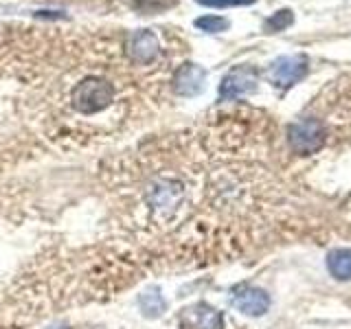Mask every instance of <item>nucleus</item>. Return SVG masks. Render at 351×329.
Masks as SVG:
<instances>
[{"label":"nucleus","instance_id":"f257e3e1","mask_svg":"<svg viewBox=\"0 0 351 329\" xmlns=\"http://www.w3.org/2000/svg\"><path fill=\"white\" fill-rule=\"evenodd\" d=\"M114 99V86L99 80V77H88L82 84L73 88V106L82 114H95L108 108Z\"/></svg>","mask_w":351,"mask_h":329},{"label":"nucleus","instance_id":"f03ea898","mask_svg":"<svg viewBox=\"0 0 351 329\" xmlns=\"http://www.w3.org/2000/svg\"><path fill=\"white\" fill-rule=\"evenodd\" d=\"M288 141H290V147L296 154L310 156V154L321 149L325 141V132L316 119H301V121H294L288 127Z\"/></svg>","mask_w":351,"mask_h":329},{"label":"nucleus","instance_id":"7ed1b4c3","mask_svg":"<svg viewBox=\"0 0 351 329\" xmlns=\"http://www.w3.org/2000/svg\"><path fill=\"white\" fill-rule=\"evenodd\" d=\"M307 75V60L303 55H283L277 58L268 69V80L279 88H290L299 84Z\"/></svg>","mask_w":351,"mask_h":329},{"label":"nucleus","instance_id":"20e7f679","mask_svg":"<svg viewBox=\"0 0 351 329\" xmlns=\"http://www.w3.org/2000/svg\"><path fill=\"white\" fill-rule=\"evenodd\" d=\"M255 88H257V71L250 69V66H235L222 80V84H219V97L224 101H230V99L250 95Z\"/></svg>","mask_w":351,"mask_h":329},{"label":"nucleus","instance_id":"39448f33","mask_svg":"<svg viewBox=\"0 0 351 329\" xmlns=\"http://www.w3.org/2000/svg\"><path fill=\"white\" fill-rule=\"evenodd\" d=\"M182 329H222L224 316L206 303H195L180 314Z\"/></svg>","mask_w":351,"mask_h":329},{"label":"nucleus","instance_id":"423d86ee","mask_svg":"<svg viewBox=\"0 0 351 329\" xmlns=\"http://www.w3.org/2000/svg\"><path fill=\"white\" fill-rule=\"evenodd\" d=\"M206 73L197 64H182L173 75V90L182 97H195L204 90Z\"/></svg>","mask_w":351,"mask_h":329},{"label":"nucleus","instance_id":"0eeeda50","mask_svg":"<svg viewBox=\"0 0 351 329\" xmlns=\"http://www.w3.org/2000/svg\"><path fill=\"white\" fill-rule=\"evenodd\" d=\"M128 55H130V60L136 64H149L158 55V38L147 29L136 31L134 36L130 38Z\"/></svg>","mask_w":351,"mask_h":329},{"label":"nucleus","instance_id":"6e6552de","mask_svg":"<svg viewBox=\"0 0 351 329\" xmlns=\"http://www.w3.org/2000/svg\"><path fill=\"white\" fill-rule=\"evenodd\" d=\"M233 305L237 307L239 312H244L248 316H261L268 312L270 307V299L268 294L263 290H257V288H244L239 290L235 296H233Z\"/></svg>","mask_w":351,"mask_h":329},{"label":"nucleus","instance_id":"1a4fd4ad","mask_svg":"<svg viewBox=\"0 0 351 329\" xmlns=\"http://www.w3.org/2000/svg\"><path fill=\"white\" fill-rule=\"evenodd\" d=\"M327 268L338 281L351 279V250H334L327 257Z\"/></svg>","mask_w":351,"mask_h":329},{"label":"nucleus","instance_id":"9d476101","mask_svg":"<svg viewBox=\"0 0 351 329\" xmlns=\"http://www.w3.org/2000/svg\"><path fill=\"white\" fill-rule=\"evenodd\" d=\"M138 305H141V310H143V314H145V316H160L165 312V299H162L160 292L156 288L143 294Z\"/></svg>","mask_w":351,"mask_h":329},{"label":"nucleus","instance_id":"9b49d317","mask_svg":"<svg viewBox=\"0 0 351 329\" xmlns=\"http://www.w3.org/2000/svg\"><path fill=\"white\" fill-rule=\"evenodd\" d=\"M195 27L204 31V33H222L226 31L230 25L226 18H219V16H202L195 20Z\"/></svg>","mask_w":351,"mask_h":329},{"label":"nucleus","instance_id":"f8f14e48","mask_svg":"<svg viewBox=\"0 0 351 329\" xmlns=\"http://www.w3.org/2000/svg\"><path fill=\"white\" fill-rule=\"evenodd\" d=\"M176 5V0H134V7L141 14H160V11H167L169 7Z\"/></svg>","mask_w":351,"mask_h":329},{"label":"nucleus","instance_id":"ddd939ff","mask_svg":"<svg viewBox=\"0 0 351 329\" xmlns=\"http://www.w3.org/2000/svg\"><path fill=\"white\" fill-rule=\"evenodd\" d=\"M292 22H294L292 11L290 9H283V11H277V14H274L272 18H268L266 29L268 31H283V29H288Z\"/></svg>","mask_w":351,"mask_h":329},{"label":"nucleus","instance_id":"4468645a","mask_svg":"<svg viewBox=\"0 0 351 329\" xmlns=\"http://www.w3.org/2000/svg\"><path fill=\"white\" fill-rule=\"evenodd\" d=\"M197 5L213 7V9H226V7H246L257 3V0H195Z\"/></svg>","mask_w":351,"mask_h":329}]
</instances>
